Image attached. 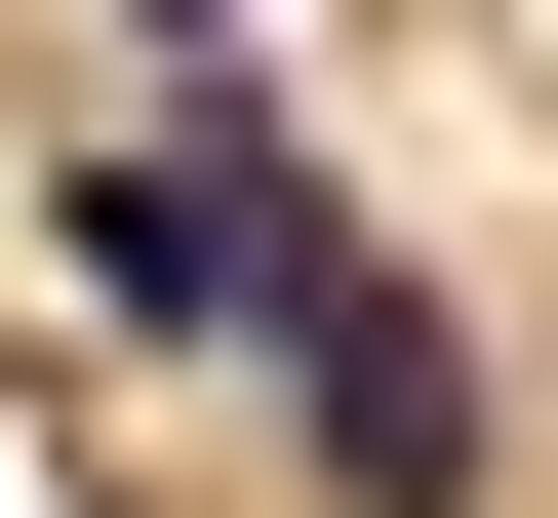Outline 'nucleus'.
I'll list each match as a JSON object with an SVG mask.
<instances>
[{
	"mask_svg": "<svg viewBox=\"0 0 558 518\" xmlns=\"http://www.w3.org/2000/svg\"><path fill=\"white\" fill-rule=\"evenodd\" d=\"M279 438H319V518H478V359H439V279L319 200V279H279Z\"/></svg>",
	"mask_w": 558,
	"mask_h": 518,
	"instance_id": "1",
	"label": "nucleus"
},
{
	"mask_svg": "<svg viewBox=\"0 0 558 518\" xmlns=\"http://www.w3.org/2000/svg\"><path fill=\"white\" fill-rule=\"evenodd\" d=\"M240 40H279V0H120V81H240Z\"/></svg>",
	"mask_w": 558,
	"mask_h": 518,
	"instance_id": "2",
	"label": "nucleus"
}]
</instances>
